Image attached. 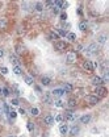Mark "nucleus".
<instances>
[{"label": "nucleus", "mask_w": 109, "mask_h": 137, "mask_svg": "<svg viewBox=\"0 0 109 137\" xmlns=\"http://www.w3.org/2000/svg\"><path fill=\"white\" fill-rule=\"evenodd\" d=\"M68 130H70V134H71V136H76V134H79L80 128L78 127V125H74V127H71Z\"/></svg>", "instance_id": "9b49d317"}, {"label": "nucleus", "mask_w": 109, "mask_h": 137, "mask_svg": "<svg viewBox=\"0 0 109 137\" xmlns=\"http://www.w3.org/2000/svg\"><path fill=\"white\" fill-rule=\"evenodd\" d=\"M62 8H63V9H66V8H68V3H64V1H63V4H62Z\"/></svg>", "instance_id": "58836bf2"}, {"label": "nucleus", "mask_w": 109, "mask_h": 137, "mask_svg": "<svg viewBox=\"0 0 109 137\" xmlns=\"http://www.w3.org/2000/svg\"><path fill=\"white\" fill-rule=\"evenodd\" d=\"M79 29L83 30V32H86V30L88 29V23H87V21H82V23H79Z\"/></svg>", "instance_id": "dca6fc26"}, {"label": "nucleus", "mask_w": 109, "mask_h": 137, "mask_svg": "<svg viewBox=\"0 0 109 137\" xmlns=\"http://www.w3.org/2000/svg\"><path fill=\"white\" fill-rule=\"evenodd\" d=\"M92 83L95 84V86H102V84H104V82H102V78L101 77H97V75H95V77L92 78Z\"/></svg>", "instance_id": "6e6552de"}, {"label": "nucleus", "mask_w": 109, "mask_h": 137, "mask_svg": "<svg viewBox=\"0 0 109 137\" xmlns=\"http://www.w3.org/2000/svg\"><path fill=\"white\" fill-rule=\"evenodd\" d=\"M0 73L1 74H8V69L7 67H1V69H0Z\"/></svg>", "instance_id": "72a5a7b5"}, {"label": "nucleus", "mask_w": 109, "mask_h": 137, "mask_svg": "<svg viewBox=\"0 0 109 137\" xmlns=\"http://www.w3.org/2000/svg\"><path fill=\"white\" fill-rule=\"evenodd\" d=\"M56 33L59 34V36H62V37H66L67 36V32L64 29H58V30H56Z\"/></svg>", "instance_id": "cd10ccee"}, {"label": "nucleus", "mask_w": 109, "mask_h": 137, "mask_svg": "<svg viewBox=\"0 0 109 137\" xmlns=\"http://www.w3.org/2000/svg\"><path fill=\"white\" fill-rule=\"evenodd\" d=\"M16 51H17L19 55H21V54L25 51V49H24V46H21V45H17V46H16Z\"/></svg>", "instance_id": "b1692460"}, {"label": "nucleus", "mask_w": 109, "mask_h": 137, "mask_svg": "<svg viewBox=\"0 0 109 137\" xmlns=\"http://www.w3.org/2000/svg\"><path fill=\"white\" fill-rule=\"evenodd\" d=\"M19 112H20V114H25V110H24V108H20V110H19Z\"/></svg>", "instance_id": "a19ab883"}, {"label": "nucleus", "mask_w": 109, "mask_h": 137, "mask_svg": "<svg viewBox=\"0 0 109 137\" xmlns=\"http://www.w3.org/2000/svg\"><path fill=\"white\" fill-rule=\"evenodd\" d=\"M68 129H70V127L67 125L66 123H63V124H60V127H59V132L62 134H66L67 132H68Z\"/></svg>", "instance_id": "f8f14e48"}, {"label": "nucleus", "mask_w": 109, "mask_h": 137, "mask_svg": "<svg viewBox=\"0 0 109 137\" xmlns=\"http://www.w3.org/2000/svg\"><path fill=\"white\" fill-rule=\"evenodd\" d=\"M36 11H37V12H42V11H43V5L41 3H37L36 4Z\"/></svg>", "instance_id": "c85d7f7f"}, {"label": "nucleus", "mask_w": 109, "mask_h": 137, "mask_svg": "<svg viewBox=\"0 0 109 137\" xmlns=\"http://www.w3.org/2000/svg\"><path fill=\"white\" fill-rule=\"evenodd\" d=\"M97 51H99V45H97V43H89L86 53L88 54V55H93V54H96Z\"/></svg>", "instance_id": "f257e3e1"}, {"label": "nucleus", "mask_w": 109, "mask_h": 137, "mask_svg": "<svg viewBox=\"0 0 109 137\" xmlns=\"http://www.w3.org/2000/svg\"><path fill=\"white\" fill-rule=\"evenodd\" d=\"M105 95H106V88L105 87H102V86L96 87V96L102 98V96H105Z\"/></svg>", "instance_id": "7ed1b4c3"}, {"label": "nucleus", "mask_w": 109, "mask_h": 137, "mask_svg": "<svg viewBox=\"0 0 109 137\" xmlns=\"http://www.w3.org/2000/svg\"><path fill=\"white\" fill-rule=\"evenodd\" d=\"M1 90H3V88H0V94H1Z\"/></svg>", "instance_id": "37998d69"}, {"label": "nucleus", "mask_w": 109, "mask_h": 137, "mask_svg": "<svg viewBox=\"0 0 109 137\" xmlns=\"http://www.w3.org/2000/svg\"><path fill=\"white\" fill-rule=\"evenodd\" d=\"M67 38H68L70 41H75L76 36H75V33H72V32H68V33H67Z\"/></svg>", "instance_id": "393cba45"}, {"label": "nucleus", "mask_w": 109, "mask_h": 137, "mask_svg": "<svg viewBox=\"0 0 109 137\" xmlns=\"http://www.w3.org/2000/svg\"><path fill=\"white\" fill-rule=\"evenodd\" d=\"M54 106H55V107H58V108H62L63 106H64V102L60 100V99H56V100L54 102Z\"/></svg>", "instance_id": "412c9836"}, {"label": "nucleus", "mask_w": 109, "mask_h": 137, "mask_svg": "<svg viewBox=\"0 0 109 137\" xmlns=\"http://www.w3.org/2000/svg\"><path fill=\"white\" fill-rule=\"evenodd\" d=\"M60 19H62V20H66V19H67V15L66 13H62V15H60Z\"/></svg>", "instance_id": "ea45409f"}, {"label": "nucleus", "mask_w": 109, "mask_h": 137, "mask_svg": "<svg viewBox=\"0 0 109 137\" xmlns=\"http://www.w3.org/2000/svg\"><path fill=\"white\" fill-rule=\"evenodd\" d=\"M54 47H55L58 51H63L67 47V43L64 42V41H55V43H54Z\"/></svg>", "instance_id": "f03ea898"}, {"label": "nucleus", "mask_w": 109, "mask_h": 137, "mask_svg": "<svg viewBox=\"0 0 109 137\" xmlns=\"http://www.w3.org/2000/svg\"><path fill=\"white\" fill-rule=\"evenodd\" d=\"M51 95L59 99L60 96H63V95H64V91H63L62 88H55V90H53V92H51Z\"/></svg>", "instance_id": "0eeeda50"}, {"label": "nucleus", "mask_w": 109, "mask_h": 137, "mask_svg": "<svg viewBox=\"0 0 109 137\" xmlns=\"http://www.w3.org/2000/svg\"><path fill=\"white\" fill-rule=\"evenodd\" d=\"M83 67L88 71H92L93 70V62H91V61H84V62H83Z\"/></svg>", "instance_id": "1a4fd4ad"}, {"label": "nucleus", "mask_w": 109, "mask_h": 137, "mask_svg": "<svg viewBox=\"0 0 109 137\" xmlns=\"http://www.w3.org/2000/svg\"><path fill=\"white\" fill-rule=\"evenodd\" d=\"M108 73H106V71H105V73H104V79H102V82H106V80H108Z\"/></svg>", "instance_id": "e433bc0d"}, {"label": "nucleus", "mask_w": 109, "mask_h": 137, "mask_svg": "<svg viewBox=\"0 0 109 137\" xmlns=\"http://www.w3.org/2000/svg\"><path fill=\"white\" fill-rule=\"evenodd\" d=\"M41 83H42L43 86H47V84L51 83V79H50L49 77H42L41 78Z\"/></svg>", "instance_id": "a211bd4d"}, {"label": "nucleus", "mask_w": 109, "mask_h": 137, "mask_svg": "<svg viewBox=\"0 0 109 137\" xmlns=\"http://www.w3.org/2000/svg\"><path fill=\"white\" fill-rule=\"evenodd\" d=\"M1 94H3L4 96H8V95H9V91H8L7 88H3V90H1Z\"/></svg>", "instance_id": "473e14b6"}, {"label": "nucleus", "mask_w": 109, "mask_h": 137, "mask_svg": "<svg viewBox=\"0 0 109 137\" xmlns=\"http://www.w3.org/2000/svg\"><path fill=\"white\" fill-rule=\"evenodd\" d=\"M9 116L12 117V119H16L17 114H16V112H15V111H11V112H9Z\"/></svg>", "instance_id": "f704fd0d"}, {"label": "nucleus", "mask_w": 109, "mask_h": 137, "mask_svg": "<svg viewBox=\"0 0 109 137\" xmlns=\"http://www.w3.org/2000/svg\"><path fill=\"white\" fill-rule=\"evenodd\" d=\"M87 100H88L89 104L95 106V104L99 103V96H96V95H88V96H87Z\"/></svg>", "instance_id": "423d86ee"}, {"label": "nucleus", "mask_w": 109, "mask_h": 137, "mask_svg": "<svg viewBox=\"0 0 109 137\" xmlns=\"http://www.w3.org/2000/svg\"><path fill=\"white\" fill-rule=\"evenodd\" d=\"M54 120H56V121H62V120H63V115H56V116L54 117Z\"/></svg>", "instance_id": "2f4dec72"}, {"label": "nucleus", "mask_w": 109, "mask_h": 137, "mask_svg": "<svg viewBox=\"0 0 109 137\" xmlns=\"http://www.w3.org/2000/svg\"><path fill=\"white\" fill-rule=\"evenodd\" d=\"M43 102H45L46 104H51V103H53L51 95H50V94H45V95H43Z\"/></svg>", "instance_id": "2eb2a0df"}, {"label": "nucleus", "mask_w": 109, "mask_h": 137, "mask_svg": "<svg viewBox=\"0 0 109 137\" xmlns=\"http://www.w3.org/2000/svg\"><path fill=\"white\" fill-rule=\"evenodd\" d=\"M7 27V20L5 19H0V29H4Z\"/></svg>", "instance_id": "a878e982"}, {"label": "nucleus", "mask_w": 109, "mask_h": 137, "mask_svg": "<svg viewBox=\"0 0 109 137\" xmlns=\"http://www.w3.org/2000/svg\"><path fill=\"white\" fill-rule=\"evenodd\" d=\"M9 137H15V136H9Z\"/></svg>", "instance_id": "c03bdc74"}, {"label": "nucleus", "mask_w": 109, "mask_h": 137, "mask_svg": "<svg viewBox=\"0 0 109 137\" xmlns=\"http://www.w3.org/2000/svg\"><path fill=\"white\" fill-rule=\"evenodd\" d=\"M30 112H32V115H34V116H37V115L40 114V110L38 108H36V107H33L32 110H30Z\"/></svg>", "instance_id": "c756f323"}, {"label": "nucleus", "mask_w": 109, "mask_h": 137, "mask_svg": "<svg viewBox=\"0 0 109 137\" xmlns=\"http://www.w3.org/2000/svg\"><path fill=\"white\" fill-rule=\"evenodd\" d=\"M64 92H71L72 91V84H70V83H64L63 84V88H62Z\"/></svg>", "instance_id": "f3484780"}, {"label": "nucleus", "mask_w": 109, "mask_h": 137, "mask_svg": "<svg viewBox=\"0 0 109 137\" xmlns=\"http://www.w3.org/2000/svg\"><path fill=\"white\" fill-rule=\"evenodd\" d=\"M3 55H4V51H3V50H1V49H0V58L3 57Z\"/></svg>", "instance_id": "79ce46f5"}, {"label": "nucleus", "mask_w": 109, "mask_h": 137, "mask_svg": "<svg viewBox=\"0 0 109 137\" xmlns=\"http://www.w3.org/2000/svg\"><path fill=\"white\" fill-rule=\"evenodd\" d=\"M24 79H25V83L29 84V86H32V84H33V82H34L32 75H25V78H24Z\"/></svg>", "instance_id": "6ab92c4d"}, {"label": "nucleus", "mask_w": 109, "mask_h": 137, "mask_svg": "<svg viewBox=\"0 0 109 137\" xmlns=\"http://www.w3.org/2000/svg\"><path fill=\"white\" fill-rule=\"evenodd\" d=\"M91 119H92L91 115H83V116L80 117V121H82L83 124H88L89 121H91Z\"/></svg>", "instance_id": "4468645a"}, {"label": "nucleus", "mask_w": 109, "mask_h": 137, "mask_svg": "<svg viewBox=\"0 0 109 137\" xmlns=\"http://www.w3.org/2000/svg\"><path fill=\"white\" fill-rule=\"evenodd\" d=\"M67 106H68L70 110H74V108L76 107V102L74 100V99H70V100L67 102Z\"/></svg>", "instance_id": "aec40b11"}, {"label": "nucleus", "mask_w": 109, "mask_h": 137, "mask_svg": "<svg viewBox=\"0 0 109 137\" xmlns=\"http://www.w3.org/2000/svg\"><path fill=\"white\" fill-rule=\"evenodd\" d=\"M9 59H11V62H13V63H15V66H20V61L17 59V58L15 57V55H11Z\"/></svg>", "instance_id": "5701e85b"}, {"label": "nucleus", "mask_w": 109, "mask_h": 137, "mask_svg": "<svg viewBox=\"0 0 109 137\" xmlns=\"http://www.w3.org/2000/svg\"><path fill=\"white\" fill-rule=\"evenodd\" d=\"M12 104H13V106H19L20 102H19V99H12Z\"/></svg>", "instance_id": "c9c22d12"}, {"label": "nucleus", "mask_w": 109, "mask_h": 137, "mask_svg": "<svg viewBox=\"0 0 109 137\" xmlns=\"http://www.w3.org/2000/svg\"><path fill=\"white\" fill-rule=\"evenodd\" d=\"M49 37H50V38H51V40H55V41H58V34H56L55 32H50Z\"/></svg>", "instance_id": "bb28decb"}, {"label": "nucleus", "mask_w": 109, "mask_h": 137, "mask_svg": "<svg viewBox=\"0 0 109 137\" xmlns=\"http://www.w3.org/2000/svg\"><path fill=\"white\" fill-rule=\"evenodd\" d=\"M64 117H66L68 121H72L74 119H75V115H74V112L71 110H68V111H66V112H64Z\"/></svg>", "instance_id": "9d476101"}, {"label": "nucleus", "mask_w": 109, "mask_h": 137, "mask_svg": "<svg viewBox=\"0 0 109 137\" xmlns=\"http://www.w3.org/2000/svg\"><path fill=\"white\" fill-rule=\"evenodd\" d=\"M53 12H54L55 15H56V13H59V8H58V7H54V8H53Z\"/></svg>", "instance_id": "4c0bfd02"}, {"label": "nucleus", "mask_w": 109, "mask_h": 137, "mask_svg": "<svg viewBox=\"0 0 109 137\" xmlns=\"http://www.w3.org/2000/svg\"><path fill=\"white\" fill-rule=\"evenodd\" d=\"M43 121H45L47 125H51V124L54 123V116H51V115H46V116L43 117Z\"/></svg>", "instance_id": "ddd939ff"}, {"label": "nucleus", "mask_w": 109, "mask_h": 137, "mask_svg": "<svg viewBox=\"0 0 109 137\" xmlns=\"http://www.w3.org/2000/svg\"><path fill=\"white\" fill-rule=\"evenodd\" d=\"M106 40H108V36H106V33H101L99 37H97V43H99V45H105Z\"/></svg>", "instance_id": "39448f33"}, {"label": "nucleus", "mask_w": 109, "mask_h": 137, "mask_svg": "<svg viewBox=\"0 0 109 137\" xmlns=\"http://www.w3.org/2000/svg\"><path fill=\"white\" fill-rule=\"evenodd\" d=\"M13 73L16 74V75H23V70H21L20 66H15L13 67Z\"/></svg>", "instance_id": "4be33fe9"}, {"label": "nucleus", "mask_w": 109, "mask_h": 137, "mask_svg": "<svg viewBox=\"0 0 109 137\" xmlns=\"http://www.w3.org/2000/svg\"><path fill=\"white\" fill-rule=\"evenodd\" d=\"M66 61H67V63H75V61H76V53H74V51H70L68 54H67V58H66Z\"/></svg>", "instance_id": "20e7f679"}, {"label": "nucleus", "mask_w": 109, "mask_h": 137, "mask_svg": "<svg viewBox=\"0 0 109 137\" xmlns=\"http://www.w3.org/2000/svg\"><path fill=\"white\" fill-rule=\"evenodd\" d=\"M33 129H34V124L32 123V121H29V123H28V130H30V132H32Z\"/></svg>", "instance_id": "7c9ffc66"}]
</instances>
